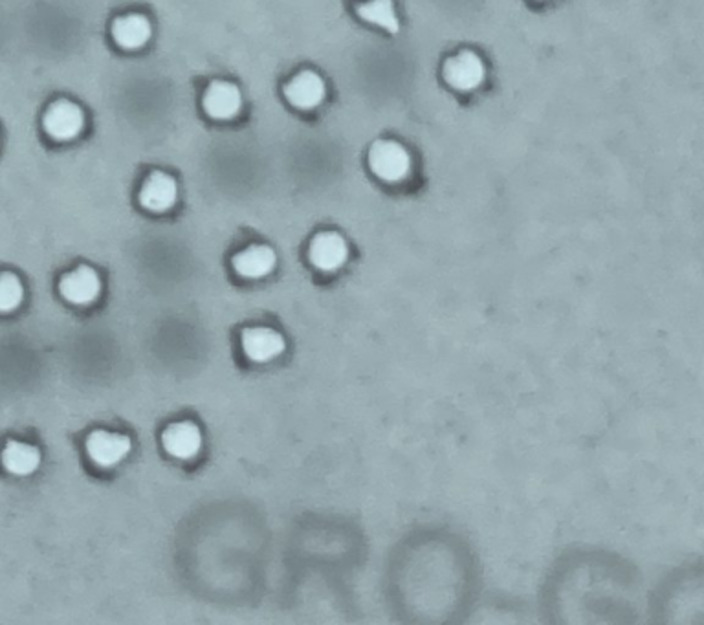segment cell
<instances>
[{
    "label": "cell",
    "instance_id": "9a60e30c",
    "mask_svg": "<svg viewBox=\"0 0 704 625\" xmlns=\"http://www.w3.org/2000/svg\"><path fill=\"white\" fill-rule=\"evenodd\" d=\"M356 11L362 17V21L371 22L389 33H398L400 30L393 0H365Z\"/></svg>",
    "mask_w": 704,
    "mask_h": 625
},
{
    "label": "cell",
    "instance_id": "4fadbf2b",
    "mask_svg": "<svg viewBox=\"0 0 704 625\" xmlns=\"http://www.w3.org/2000/svg\"><path fill=\"white\" fill-rule=\"evenodd\" d=\"M277 255L270 246L257 244L237 253L233 257L235 272L246 279H263L274 272Z\"/></svg>",
    "mask_w": 704,
    "mask_h": 625
},
{
    "label": "cell",
    "instance_id": "7c38bea8",
    "mask_svg": "<svg viewBox=\"0 0 704 625\" xmlns=\"http://www.w3.org/2000/svg\"><path fill=\"white\" fill-rule=\"evenodd\" d=\"M153 37V24L142 13H129L112 22V39L123 50H140Z\"/></svg>",
    "mask_w": 704,
    "mask_h": 625
},
{
    "label": "cell",
    "instance_id": "7a4b0ae2",
    "mask_svg": "<svg viewBox=\"0 0 704 625\" xmlns=\"http://www.w3.org/2000/svg\"><path fill=\"white\" fill-rule=\"evenodd\" d=\"M43 125L50 138L57 142H70L85 131L87 118L77 103L70 99H59L44 112Z\"/></svg>",
    "mask_w": 704,
    "mask_h": 625
},
{
    "label": "cell",
    "instance_id": "3957f363",
    "mask_svg": "<svg viewBox=\"0 0 704 625\" xmlns=\"http://www.w3.org/2000/svg\"><path fill=\"white\" fill-rule=\"evenodd\" d=\"M132 442L121 433L96 429L88 435L87 455L99 468H114L129 457Z\"/></svg>",
    "mask_w": 704,
    "mask_h": 625
},
{
    "label": "cell",
    "instance_id": "277c9868",
    "mask_svg": "<svg viewBox=\"0 0 704 625\" xmlns=\"http://www.w3.org/2000/svg\"><path fill=\"white\" fill-rule=\"evenodd\" d=\"M101 290H103L101 277L90 266H79L74 272L66 274L59 283L61 296L77 307H87L94 301H98Z\"/></svg>",
    "mask_w": 704,
    "mask_h": 625
},
{
    "label": "cell",
    "instance_id": "52a82bcc",
    "mask_svg": "<svg viewBox=\"0 0 704 625\" xmlns=\"http://www.w3.org/2000/svg\"><path fill=\"white\" fill-rule=\"evenodd\" d=\"M242 351L248 360L255 363H268L279 358L286 349L283 334L266 327H253L242 330Z\"/></svg>",
    "mask_w": 704,
    "mask_h": 625
},
{
    "label": "cell",
    "instance_id": "30bf717a",
    "mask_svg": "<svg viewBox=\"0 0 704 625\" xmlns=\"http://www.w3.org/2000/svg\"><path fill=\"white\" fill-rule=\"evenodd\" d=\"M178 200V184L175 178L162 171H154L147 176L140 191L142 208L153 213H165L173 208Z\"/></svg>",
    "mask_w": 704,
    "mask_h": 625
},
{
    "label": "cell",
    "instance_id": "5bb4252c",
    "mask_svg": "<svg viewBox=\"0 0 704 625\" xmlns=\"http://www.w3.org/2000/svg\"><path fill=\"white\" fill-rule=\"evenodd\" d=\"M2 464L11 475L26 477L37 472V468L41 466V451L32 444L10 440L2 451Z\"/></svg>",
    "mask_w": 704,
    "mask_h": 625
},
{
    "label": "cell",
    "instance_id": "9c48e42d",
    "mask_svg": "<svg viewBox=\"0 0 704 625\" xmlns=\"http://www.w3.org/2000/svg\"><path fill=\"white\" fill-rule=\"evenodd\" d=\"M204 110L213 120L237 118L242 110L241 90L230 81H213L204 94Z\"/></svg>",
    "mask_w": 704,
    "mask_h": 625
},
{
    "label": "cell",
    "instance_id": "2e32d148",
    "mask_svg": "<svg viewBox=\"0 0 704 625\" xmlns=\"http://www.w3.org/2000/svg\"><path fill=\"white\" fill-rule=\"evenodd\" d=\"M24 299V285L15 274H0V312L8 314L21 307Z\"/></svg>",
    "mask_w": 704,
    "mask_h": 625
},
{
    "label": "cell",
    "instance_id": "8992f818",
    "mask_svg": "<svg viewBox=\"0 0 704 625\" xmlns=\"http://www.w3.org/2000/svg\"><path fill=\"white\" fill-rule=\"evenodd\" d=\"M308 259L321 272H336L347 263L349 246L340 233L325 231L316 235L310 242Z\"/></svg>",
    "mask_w": 704,
    "mask_h": 625
},
{
    "label": "cell",
    "instance_id": "5b68a950",
    "mask_svg": "<svg viewBox=\"0 0 704 625\" xmlns=\"http://www.w3.org/2000/svg\"><path fill=\"white\" fill-rule=\"evenodd\" d=\"M444 77L450 83V87L462 92H472L483 85L486 79V66L483 59L475 52L464 50L461 54L448 59V63L444 66Z\"/></svg>",
    "mask_w": 704,
    "mask_h": 625
},
{
    "label": "cell",
    "instance_id": "6da1fadb",
    "mask_svg": "<svg viewBox=\"0 0 704 625\" xmlns=\"http://www.w3.org/2000/svg\"><path fill=\"white\" fill-rule=\"evenodd\" d=\"M369 165L374 175L389 184L404 182L411 173V154L402 143L382 140L374 143L369 153Z\"/></svg>",
    "mask_w": 704,
    "mask_h": 625
},
{
    "label": "cell",
    "instance_id": "ba28073f",
    "mask_svg": "<svg viewBox=\"0 0 704 625\" xmlns=\"http://www.w3.org/2000/svg\"><path fill=\"white\" fill-rule=\"evenodd\" d=\"M325 96H327V85L323 77L312 70L299 72L285 87V98L288 99V103L299 110L318 109Z\"/></svg>",
    "mask_w": 704,
    "mask_h": 625
},
{
    "label": "cell",
    "instance_id": "8fae6325",
    "mask_svg": "<svg viewBox=\"0 0 704 625\" xmlns=\"http://www.w3.org/2000/svg\"><path fill=\"white\" fill-rule=\"evenodd\" d=\"M164 448L171 457L180 461L195 459L202 450V431L193 422H176L165 429L162 435Z\"/></svg>",
    "mask_w": 704,
    "mask_h": 625
}]
</instances>
